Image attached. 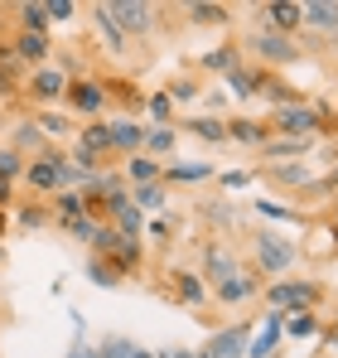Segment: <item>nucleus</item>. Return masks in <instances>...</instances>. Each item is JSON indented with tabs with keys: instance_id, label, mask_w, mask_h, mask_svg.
<instances>
[{
	"instance_id": "obj_9",
	"label": "nucleus",
	"mask_w": 338,
	"mask_h": 358,
	"mask_svg": "<svg viewBox=\"0 0 338 358\" xmlns=\"http://www.w3.org/2000/svg\"><path fill=\"white\" fill-rule=\"evenodd\" d=\"M208 354L213 358H247V324H227L213 334V344H208Z\"/></svg>"
},
{
	"instance_id": "obj_26",
	"label": "nucleus",
	"mask_w": 338,
	"mask_h": 358,
	"mask_svg": "<svg viewBox=\"0 0 338 358\" xmlns=\"http://www.w3.org/2000/svg\"><path fill=\"white\" fill-rule=\"evenodd\" d=\"M290 339H309L314 329H319V320L309 315V310H295V315H285V324H281Z\"/></svg>"
},
{
	"instance_id": "obj_22",
	"label": "nucleus",
	"mask_w": 338,
	"mask_h": 358,
	"mask_svg": "<svg viewBox=\"0 0 338 358\" xmlns=\"http://www.w3.org/2000/svg\"><path fill=\"white\" fill-rule=\"evenodd\" d=\"M227 136L242 145H266V126L261 121H227Z\"/></svg>"
},
{
	"instance_id": "obj_41",
	"label": "nucleus",
	"mask_w": 338,
	"mask_h": 358,
	"mask_svg": "<svg viewBox=\"0 0 338 358\" xmlns=\"http://www.w3.org/2000/svg\"><path fill=\"white\" fill-rule=\"evenodd\" d=\"M169 112H174V102H169V92H155V97H150V117H155L160 126H165V121H169Z\"/></svg>"
},
{
	"instance_id": "obj_49",
	"label": "nucleus",
	"mask_w": 338,
	"mask_h": 358,
	"mask_svg": "<svg viewBox=\"0 0 338 358\" xmlns=\"http://www.w3.org/2000/svg\"><path fill=\"white\" fill-rule=\"evenodd\" d=\"M126 358H155V354H145V349H140V344H135V349H131V354Z\"/></svg>"
},
{
	"instance_id": "obj_31",
	"label": "nucleus",
	"mask_w": 338,
	"mask_h": 358,
	"mask_svg": "<svg viewBox=\"0 0 338 358\" xmlns=\"http://www.w3.org/2000/svg\"><path fill=\"white\" fill-rule=\"evenodd\" d=\"M189 15H193V24H223V20H227V5H203V0H193V5H189Z\"/></svg>"
},
{
	"instance_id": "obj_18",
	"label": "nucleus",
	"mask_w": 338,
	"mask_h": 358,
	"mask_svg": "<svg viewBox=\"0 0 338 358\" xmlns=\"http://www.w3.org/2000/svg\"><path fill=\"white\" fill-rule=\"evenodd\" d=\"M304 24H314V29H338V5L334 0H309V5H304Z\"/></svg>"
},
{
	"instance_id": "obj_52",
	"label": "nucleus",
	"mask_w": 338,
	"mask_h": 358,
	"mask_svg": "<svg viewBox=\"0 0 338 358\" xmlns=\"http://www.w3.org/2000/svg\"><path fill=\"white\" fill-rule=\"evenodd\" d=\"M334 184H338V170H334Z\"/></svg>"
},
{
	"instance_id": "obj_48",
	"label": "nucleus",
	"mask_w": 338,
	"mask_h": 358,
	"mask_svg": "<svg viewBox=\"0 0 338 358\" xmlns=\"http://www.w3.org/2000/svg\"><path fill=\"white\" fill-rule=\"evenodd\" d=\"M10 184H15V179H0V203L10 199Z\"/></svg>"
},
{
	"instance_id": "obj_23",
	"label": "nucleus",
	"mask_w": 338,
	"mask_h": 358,
	"mask_svg": "<svg viewBox=\"0 0 338 358\" xmlns=\"http://www.w3.org/2000/svg\"><path fill=\"white\" fill-rule=\"evenodd\" d=\"M314 141H300V136H285V141H266L261 150H266V160H285V155H304Z\"/></svg>"
},
{
	"instance_id": "obj_37",
	"label": "nucleus",
	"mask_w": 338,
	"mask_h": 358,
	"mask_svg": "<svg viewBox=\"0 0 338 358\" xmlns=\"http://www.w3.org/2000/svg\"><path fill=\"white\" fill-rule=\"evenodd\" d=\"M63 228H68L73 238H82V242H97V228H102V223H92V218H73V223H63Z\"/></svg>"
},
{
	"instance_id": "obj_7",
	"label": "nucleus",
	"mask_w": 338,
	"mask_h": 358,
	"mask_svg": "<svg viewBox=\"0 0 338 358\" xmlns=\"http://www.w3.org/2000/svg\"><path fill=\"white\" fill-rule=\"evenodd\" d=\"M285 315L281 310H271V315H266V324H261V334H256V339H247V358H271L276 354V349H281V339H285Z\"/></svg>"
},
{
	"instance_id": "obj_32",
	"label": "nucleus",
	"mask_w": 338,
	"mask_h": 358,
	"mask_svg": "<svg viewBox=\"0 0 338 358\" xmlns=\"http://www.w3.org/2000/svg\"><path fill=\"white\" fill-rule=\"evenodd\" d=\"M140 223H145V213H140L135 203L116 213V233H121V238H135V233H140Z\"/></svg>"
},
{
	"instance_id": "obj_36",
	"label": "nucleus",
	"mask_w": 338,
	"mask_h": 358,
	"mask_svg": "<svg viewBox=\"0 0 338 358\" xmlns=\"http://www.w3.org/2000/svg\"><path fill=\"white\" fill-rule=\"evenodd\" d=\"M87 276H92L97 286H116V281H121V276H116V271L107 266V262H102V257H92V262H87Z\"/></svg>"
},
{
	"instance_id": "obj_21",
	"label": "nucleus",
	"mask_w": 338,
	"mask_h": 358,
	"mask_svg": "<svg viewBox=\"0 0 338 358\" xmlns=\"http://www.w3.org/2000/svg\"><path fill=\"white\" fill-rule=\"evenodd\" d=\"M203 271H208L213 281H227V276H237V266H232V257H227L223 247H208V252H203Z\"/></svg>"
},
{
	"instance_id": "obj_19",
	"label": "nucleus",
	"mask_w": 338,
	"mask_h": 358,
	"mask_svg": "<svg viewBox=\"0 0 338 358\" xmlns=\"http://www.w3.org/2000/svg\"><path fill=\"white\" fill-rule=\"evenodd\" d=\"M10 141H15V155H20V150H29V155H44V131H39L34 121H20Z\"/></svg>"
},
{
	"instance_id": "obj_16",
	"label": "nucleus",
	"mask_w": 338,
	"mask_h": 358,
	"mask_svg": "<svg viewBox=\"0 0 338 358\" xmlns=\"http://www.w3.org/2000/svg\"><path fill=\"white\" fill-rule=\"evenodd\" d=\"M208 175H218V170H213V165H203V160H179L174 170H165L169 184H203Z\"/></svg>"
},
{
	"instance_id": "obj_24",
	"label": "nucleus",
	"mask_w": 338,
	"mask_h": 358,
	"mask_svg": "<svg viewBox=\"0 0 338 358\" xmlns=\"http://www.w3.org/2000/svg\"><path fill=\"white\" fill-rule=\"evenodd\" d=\"M20 24H24V34H44L49 29V10L39 0H29V5H20Z\"/></svg>"
},
{
	"instance_id": "obj_12",
	"label": "nucleus",
	"mask_w": 338,
	"mask_h": 358,
	"mask_svg": "<svg viewBox=\"0 0 338 358\" xmlns=\"http://www.w3.org/2000/svg\"><path fill=\"white\" fill-rule=\"evenodd\" d=\"M213 296H218V305H242V300H251V296H256V281L237 271V276L218 281V291H213Z\"/></svg>"
},
{
	"instance_id": "obj_3",
	"label": "nucleus",
	"mask_w": 338,
	"mask_h": 358,
	"mask_svg": "<svg viewBox=\"0 0 338 358\" xmlns=\"http://www.w3.org/2000/svg\"><path fill=\"white\" fill-rule=\"evenodd\" d=\"M256 266L271 271V276H281V271L295 266V247L285 238H276V233H256Z\"/></svg>"
},
{
	"instance_id": "obj_39",
	"label": "nucleus",
	"mask_w": 338,
	"mask_h": 358,
	"mask_svg": "<svg viewBox=\"0 0 338 358\" xmlns=\"http://www.w3.org/2000/svg\"><path fill=\"white\" fill-rule=\"evenodd\" d=\"M34 126H39V131H49V136H68V117H58V112H44Z\"/></svg>"
},
{
	"instance_id": "obj_10",
	"label": "nucleus",
	"mask_w": 338,
	"mask_h": 358,
	"mask_svg": "<svg viewBox=\"0 0 338 358\" xmlns=\"http://www.w3.org/2000/svg\"><path fill=\"white\" fill-rule=\"evenodd\" d=\"M29 92H34L39 102H54V97H63V92H68V78H63L58 68H39V73L29 78Z\"/></svg>"
},
{
	"instance_id": "obj_25",
	"label": "nucleus",
	"mask_w": 338,
	"mask_h": 358,
	"mask_svg": "<svg viewBox=\"0 0 338 358\" xmlns=\"http://www.w3.org/2000/svg\"><path fill=\"white\" fill-rule=\"evenodd\" d=\"M73 218H87V203L78 189H63L58 194V223H73Z\"/></svg>"
},
{
	"instance_id": "obj_42",
	"label": "nucleus",
	"mask_w": 338,
	"mask_h": 358,
	"mask_svg": "<svg viewBox=\"0 0 338 358\" xmlns=\"http://www.w3.org/2000/svg\"><path fill=\"white\" fill-rule=\"evenodd\" d=\"M44 10H49V24H54V20H73V10H78V5H73V0H49Z\"/></svg>"
},
{
	"instance_id": "obj_28",
	"label": "nucleus",
	"mask_w": 338,
	"mask_h": 358,
	"mask_svg": "<svg viewBox=\"0 0 338 358\" xmlns=\"http://www.w3.org/2000/svg\"><path fill=\"white\" fill-rule=\"evenodd\" d=\"M131 203H135L140 213L160 208V203H165V184H145V189H131Z\"/></svg>"
},
{
	"instance_id": "obj_2",
	"label": "nucleus",
	"mask_w": 338,
	"mask_h": 358,
	"mask_svg": "<svg viewBox=\"0 0 338 358\" xmlns=\"http://www.w3.org/2000/svg\"><path fill=\"white\" fill-rule=\"evenodd\" d=\"M266 300H271V310L295 315V310H309V305L319 300V286H314V281H281V286L266 291Z\"/></svg>"
},
{
	"instance_id": "obj_15",
	"label": "nucleus",
	"mask_w": 338,
	"mask_h": 358,
	"mask_svg": "<svg viewBox=\"0 0 338 358\" xmlns=\"http://www.w3.org/2000/svg\"><path fill=\"white\" fill-rule=\"evenodd\" d=\"M126 179H131V189L160 184V165H155L150 155H131V160H126Z\"/></svg>"
},
{
	"instance_id": "obj_17",
	"label": "nucleus",
	"mask_w": 338,
	"mask_h": 358,
	"mask_svg": "<svg viewBox=\"0 0 338 358\" xmlns=\"http://www.w3.org/2000/svg\"><path fill=\"white\" fill-rule=\"evenodd\" d=\"M174 291H179V300H184L189 310H198V305H208V291H203V281H198L193 271H179V276H174Z\"/></svg>"
},
{
	"instance_id": "obj_40",
	"label": "nucleus",
	"mask_w": 338,
	"mask_h": 358,
	"mask_svg": "<svg viewBox=\"0 0 338 358\" xmlns=\"http://www.w3.org/2000/svg\"><path fill=\"white\" fill-rule=\"evenodd\" d=\"M20 175H24L20 155H15V150H0V179H20Z\"/></svg>"
},
{
	"instance_id": "obj_14",
	"label": "nucleus",
	"mask_w": 338,
	"mask_h": 358,
	"mask_svg": "<svg viewBox=\"0 0 338 358\" xmlns=\"http://www.w3.org/2000/svg\"><path fill=\"white\" fill-rule=\"evenodd\" d=\"M174 145H179V131H174V126H150V131H145L140 155H150V160H155V155H169Z\"/></svg>"
},
{
	"instance_id": "obj_45",
	"label": "nucleus",
	"mask_w": 338,
	"mask_h": 358,
	"mask_svg": "<svg viewBox=\"0 0 338 358\" xmlns=\"http://www.w3.org/2000/svg\"><path fill=\"white\" fill-rule=\"evenodd\" d=\"M68 358H102V349H97V344H87V339L78 334V344H73V354H68Z\"/></svg>"
},
{
	"instance_id": "obj_1",
	"label": "nucleus",
	"mask_w": 338,
	"mask_h": 358,
	"mask_svg": "<svg viewBox=\"0 0 338 358\" xmlns=\"http://www.w3.org/2000/svg\"><path fill=\"white\" fill-rule=\"evenodd\" d=\"M102 5H107V15L116 20L121 34H150L155 29V5H145V0H102Z\"/></svg>"
},
{
	"instance_id": "obj_4",
	"label": "nucleus",
	"mask_w": 338,
	"mask_h": 358,
	"mask_svg": "<svg viewBox=\"0 0 338 358\" xmlns=\"http://www.w3.org/2000/svg\"><path fill=\"white\" fill-rule=\"evenodd\" d=\"M271 126H276L281 136H300V141H314V131H319V112H309V107L290 102V107H276Z\"/></svg>"
},
{
	"instance_id": "obj_35",
	"label": "nucleus",
	"mask_w": 338,
	"mask_h": 358,
	"mask_svg": "<svg viewBox=\"0 0 338 358\" xmlns=\"http://www.w3.org/2000/svg\"><path fill=\"white\" fill-rule=\"evenodd\" d=\"M227 83H232V92H237V97H251V92L261 87V78H251L247 68H237V73H227Z\"/></svg>"
},
{
	"instance_id": "obj_50",
	"label": "nucleus",
	"mask_w": 338,
	"mask_h": 358,
	"mask_svg": "<svg viewBox=\"0 0 338 358\" xmlns=\"http://www.w3.org/2000/svg\"><path fill=\"white\" fill-rule=\"evenodd\" d=\"M189 358H213V354H208V349H198V354H189Z\"/></svg>"
},
{
	"instance_id": "obj_30",
	"label": "nucleus",
	"mask_w": 338,
	"mask_h": 358,
	"mask_svg": "<svg viewBox=\"0 0 338 358\" xmlns=\"http://www.w3.org/2000/svg\"><path fill=\"white\" fill-rule=\"evenodd\" d=\"M92 15H97V29H102V39H107L112 49H126V34L116 29V20H112V15H107V5H97Z\"/></svg>"
},
{
	"instance_id": "obj_33",
	"label": "nucleus",
	"mask_w": 338,
	"mask_h": 358,
	"mask_svg": "<svg viewBox=\"0 0 338 358\" xmlns=\"http://www.w3.org/2000/svg\"><path fill=\"white\" fill-rule=\"evenodd\" d=\"M203 68H213V73H237V49H213V54H203Z\"/></svg>"
},
{
	"instance_id": "obj_6",
	"label": "nucleus",
	"mask_w": 338,
	"mask_h": 358,
	"mask_svg": "<svg viewBox=\"0 0 338 358\" xmlns=\"http://www.w3.org/2000/svg\"><path fill=\"white\" fill-rule=\"evenodd\" d=\"M261 20H266V29L271 34H295L300 24H304V5H295V0H271V5H261Z\"/></svg>"
},
{
	"instance_id": "obj_51",
	"label": "nucleus",
	"mask_w": 338,
	"mask_h": 358,
	"mask_svg": "<svg viewBox=\"0 0 338 358\" xmlns=\"http://www.w3.org/2000/svg\"><path fill=\"white\" fill-rule=\"evenodd\" d=\"M0 233H5V208H0Z\"/></svg>"
},
{
	"instance_id": "obj_38",
	"label": "nucleus",
	"mask_w": 338,
	"mask_h": 358,
	"mask_svg": "<svg viewBox=\"0 0 338 358\" xmlns=\"http://www.w3.org/2000/svg\"><path fill=\"white\" fill-rule=\"evenodd\" d=\"M44 223H49V213H44L39 203H24V208H20V228H44Z\"/></svg>"
},
{
	"instance_id": "obj_8",
	"label": "nucleus",
	"mask_w": 338,
	"mask_h": 358,
	"mask_svg": "<svg viewBox=\"0 0 338 358\" xmlns=\"http://www.w3.org/2000/svg\"><path fill=\"white\" fill-rule=\"evenodd\" d=\"M251 49H256L261 59H271V63H290L295 59V39L271 34V29H256V34H251Z\"/></svg>"
},
{
	"instance_id": "obj_43",
	"label": "nucleus",
	"mask_w": 338,
	"mask_h": 358,
	"mask_svg": "<svg viewBox=\"0 0 338 358\" xmlns=\"http://www.w3.org/2000/svg\"><path fill=\"white\" fill-rule=\"evenodd\" d=\"M256 213H266V218H276V223H290V218H295V208H285V203H256Z\"/></svg>"
},
{
	"instance_id": "obj_27",
	"label": "nucleus",
	"mask_w": 338,
	"mask_h": 358,
	"mask_svg": "<svg viewBox=\"0 0 338 358\" xmlns=\"http://www.w3.org/2000/svg\"><path fill=\"white\" fill-rule=\"evenodd\" d=\"M44 54H49V39H44V34H24V29H20V44H15V59L34 63V59H44Z\"/></svg>"
},
{
	"instance_id": "obj_53",
	"label": "nucleus",
	"mask_w": 338,
	"mask_h": 358,
	"mask_svg": "<svg viewBox=\"0 0 338 358\" xmlns=\"http://www.w3.org/2000/svg\"><path fill=\"white\" fill-rule=\"evenodd\" d=\"M0 262H5V252H0Z\"/></svg>"
},
{
	"instance_id": "obj_34",
	"label": "nucleus",
	"mask_w": 338,
	"mask_h": 358,
	"mask_svg": "<svg viewBox=\"0 0 338 358\" xmlns=\"http://www.w3.org/2000/svg\"><path fill=\"white\" fill-rule=\"evenodd\" d=\"M271 179H276V184H309V170L295 160V165H276V170H271Z\"/></svg>"
},
{
	"instance_id": "obj_5",
	"label": "nucleus",
	"mask_w": 338,
	"mask_h": 358,
	"mask_svg": "<svg viewBox=\"0 0 338 358\" xmlns=\"http://www.w3.org/2000/svg\"><path fill=\"white\" fill-rule=\"evenodd\" d=\"M63 97H68V107H73V112L97 117V112H102V102H107V87H102V83H92V78H73Z\"/></svg>"
},
{
	"instance_id": "obj_29",
	"label": "nucleus",
	"mask_w": 338,
	"mask_h": 358,
	"mask_svg": "<svg viewBox=\"0 0 338 358\" xmlns=\"http://www.w3.org/2000/svg\"><path fill=\"white\" fill-rule=\"evenodd\" d=\"M189 131L203 136V141H227V121H218V117H193V121H189Z\"/></svg>"
},
{
	"instance_id": "obj_46",
	"label": "nucleus",
	"mask_w": 338,
	"mask_h": 358,
	"mask_svg": "<svg viewBox=\"0 0 338 358\" xmlns=\"http://www.w3.org/2000/svg\"><path fill=\"white\" fill-rule=\"evenodd\" d=\"M223 184H227V189H247V184H251V175H247V170H227Z\"/></svg>"
},
{
	"instance_id": "obj_47",
	"label": "nucleus",
	"mask_w": 338,
	"mask_h": 358,
	"mask_svg": "<svg viewBox=\"0 0 338 358\" xmlns=\"http://www.w3.org/2000/svg\"><path fill=\"white\" fill-rule=\"evenodd\" d=\"M155 358H189V349H165V354H155Z\"/></svg>"
},
{
	"instance_id": "obj_11",
	"label": "nucleus",
	"mask_w": 338,
	"mask_h": 358,
	"mask_svg": "<svg viewBox=\"0 0 338 358\" xmlns=\"http://www.w3.org/2000/svg\"><path fill=\"white\" fill-rule=\"evenodd\" d=\"M102 262L112 266L116 276H126V271H135V266H140V242H135V238H121V242L112 247V252L102 257Z\"/></svg>"
},
{
	"instance_id": "obj_13",
	"label": "nucleus",
	"mask_w": 338,
	"mask_h": 358,
	"mask_svg": "<svg viewBox=\"0 0 338 358\" xmlns=\"http://www.w3.org/2000/svg\"><path fill=\"white\" fill-rule=\"evenodd\" d=\"M140 145H145V126H135V121H112V150L140 155Z\"/></svg>"
},
{
	"instance_id": "obj_20",
	"label": "nucleus",
	"mask_w": 338,
	"mask_h": 358,
	"mask_svg": "<svg viewBox=\"0 0 338 358\" xmlns=\"http://www.w3.org/2000/svg\"><path fill=\"white\" fill-rule=\"evenodd\" d=\"M78 145H82L87 155H107V150H112V126H107V121H97V126H87Z\"/></svg>"
},
{
	"instance_id": "obj_44",
	"label": "nucleus",
	"mask_w": 338,
	"mask_h": 358,
	"mask_svg": "<svg viewBox=\"0 0 338 358\" xmlns=\"http://www.w3.org/2000/svg\"><path fill=\"white\" fill-rule=\"evenodd\" d=\"M116 242H121V233H116V228H97V242H92V247H97V252L107 257V252H112Z\"/></svg>"
}]
</instances>
